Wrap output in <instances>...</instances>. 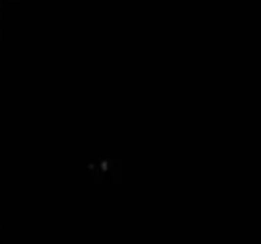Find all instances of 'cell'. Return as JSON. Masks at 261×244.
Listing matches in <instances>:
<instances>
[{"mask_svg":"<svg viewBox=\"0 0 261 244\" xmlns=\"http://www.w3.org/2000/svg\"><path fill=\"white\" fill-rule=\"evenodd\" d=\"M2 6H4V0H0V12H2Z\"/></svg>","mask_w":261,"mask_h":244,"instance_id":"cell-1","label":"cell"}]
</instances>
